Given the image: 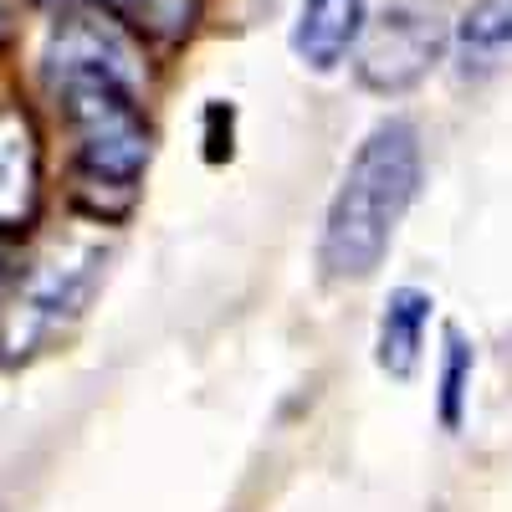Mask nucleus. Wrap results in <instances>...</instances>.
Listing matches in <instances>:
<instances>
[{
  "mask_svg": "<svg viewBox=\"0 0 512 512\" xmlns=\"http://www.w3.org/2000/svg\"><path fill=\"white\" fill-rule=\"evenodd\" d=\"M98 11L113 16V21L139 26V31H149V36L175 41V36H185L190 21H195V0H98Z\"/></svg>",
  "mask_w": 512,
  "mask_h": 512,
  "instance_id": "obj_7",
  "label": "nucleus"
},
{
  "mask_svg": "<svg viewBox=\"0 0 512 512\" xmlns=\"http://www.w3.org/2000/svg\"><path fill=\"white\" fill-rule=\"evenodd\" d=\"M98 272H103V246H62L47 262H36L16 282L11 303L0 308V349L11 359L36 354L57 328H67L88 308Z\"/></svg>",
  "mask_w": 512,
  "mask_h": 512,
  "instance_id": "obj_2",
  "label": "nucleus"
},
{
  "mask_svg": "<svg viewBox=\"0 0 512 512\" xmlns=\"http://www.w3.org/2000/svg\"><path fill=\"white\" fill-rule=\"evenodd\" d=\"M364 26H369L364 0H303L297 26H292V52L313 72H333L359 47Z\"/></svg>",
  "mask_w": 512,
  "mask_h": 512,
  "instance_id": "obj_4",
  "label": "nucleus"
},
{
  "mask_svg": "<svg viewBox=\"0 0 512 512\" xmlns=\"http://www.w3.org/2000/svg\"><path fill=\"white\" fill-rule=\"evenodd\" d=\"M461 47L466 57H502L512 52V0H472L461 21Z\"/></svg>",
  "mask_w": 512,
  "mask_h": 512,
  "instance_id": "obj_9",
  "label": "nucleus"
},
{
  "mask_svg": "<svg viewBox=\"0 0 512 512\" xmlns=\"http://www.w3.org/2000/svg\"><path fill=\"white\" fill-rule=\"evenodd\" d=\"M415 195H420V134L410 118H384L364 134L328 200V221L318 241L323 277L328 282L374 277Z\"/></svg>",
  "mask_w": 512,
  "mask_h": 512,
  "instance_id": "obj_1",
  "label": "nucleus"
},
{
  "mask_svg": "<svg viewBox=\"0 0 512 512\" xmlns=\"http://www.w3.org/2000/svg\"><path fill=\"white\" fill-rule=\"evenodd\" d=\"M36 200V149L21 113H0V231L31 216Z\"/></svg>",
  "mask_w": 512,
  "mask_h": 512,
  "instance_id": "obj_6",
  "label": "nucleus"
},
{
  "mask_svg": "<svg viewBox=\"0 0 512 512\" xmlns=\"http://www.w3.org/2000/svg\"><path fill=\"white\" fill-rule=\"evenodd\" d=\"M472 369H477V354H472V344H466V333L446 328V354H441V425L446 431H461V420H466Z\"/></svg>",
  "mask_w": 512,
  "mask_h": 512,
  "instance_id": "obj_8",
  "label": "nucleus"
},
{
  "mask_svg": "<svg viewBox=\"0 0 512 512\" xmlns=\"http://www.w3.org/2000/svg\"><path fill=\"white\" fill-rule=\"evenodd\" d=\"M441 62V31L415 11H390L359 36V82L369 93H410L415 82Z\"/></svg>",
  "mask_w": 512,
  "mask_h": 512,
  "instance_id": "obj_3",
  "label": "nucleus"
},
{
  "mask_svg": "<svg viewBox=\"0 0 512 512\" xmlns=\"http://www.w3.org/2000/svg\"><path fill=\"white\" fill-rule=\"evenodd\" d=\"M431 292L420 287H395L384 297V313H379V338H374V359L390 379H410L425 349V323H431Z\"/></svg>",
  "mask_w": 512,
  "mask_h": 512,
  "instance_id": "obj_5",
  "label": "nucleus"
}]
</instances>
